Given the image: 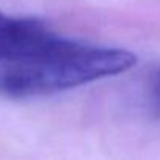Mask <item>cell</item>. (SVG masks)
I'll use <instances>...</instances> for the list:
<instances>
[{
    "mask_svg": "<svg viewBox=\"0 0 160 160\" xmlns=\"http://www.w3.org/2000/svg\"><path fill=\"white\" fill-rule=\"evenodd\" d=\"M137 57L124 49L94 47L74 41L63 52L22 66L0 71V94L10 99L50 96L129 71Z\"/></svg>",
    "mask_w": 160,
    "mask_h": 160,
    "instance_id": "1",
    "label": "cell"
},
{
    "mask_svg": "<svg viewBox=\"0 0 160 160\" xmlns=\"http://www.w3.org/2000/svg\"><path fill=\"white\" fill-rule=\"evenodd\" d=\"M72 42V39L53 33L38 19L7 14L0 19V63L5 66L44 61L63 52Z\"/></svg>",
    "mask_w": 160,
    "mask_h": 160,
    "instance_id": "2",
    "label": "cell"
},
{
    "mask_svg": "<svg viewBox=\"0 0 160 160\" xmlns=\"http://www.w3.org/2000/svg\"><path fill=\"white\" fill-rule=\"evenodd\" d=\"M148 98H149V105L152 113L160 118V68L155 69L149 78Z\"/></svg>",
    "mask_w": 160,
    "mask_h": 160,
    "instance_id": "3",
    "label": "cell"
},
{
    "mask_svg": "<svg viewBox=\"0 0 160 160\" xmlns=\"http://www.w3.org/2000/svg\"><path fill=\"white\" fill-rule=\"evenodd\" d=\"M3 14H5V13H2V11H0V19H2V18H3Z\"/></svg>",
    "mask_w": 160,
    "mask_h": 160,
    "instance_id": "4",
    "label": "cell"
}]
</instances>
